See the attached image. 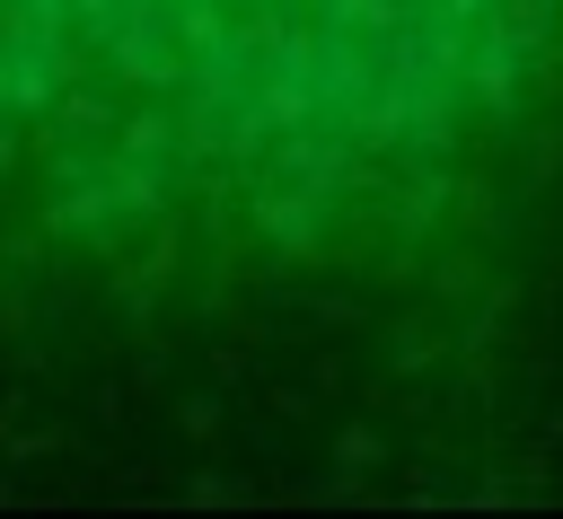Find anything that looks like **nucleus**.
<instances>
[{
	"instance_id": "f257e3e1",
	"label": "nucleus",
	"mask_w": 563,
	"mask_h": 519,
	"mask_svg": "<svg viewBox=\"0 0 563 519\" xmlns=\"http://www.w3.org/2000/svg\"><path fill=\"white\" fill-rule=\"evenodd\" d=\"M97 9V26H123L141 53H150V35H158V0H88Z\"/></svg>"
}]
</instances>
